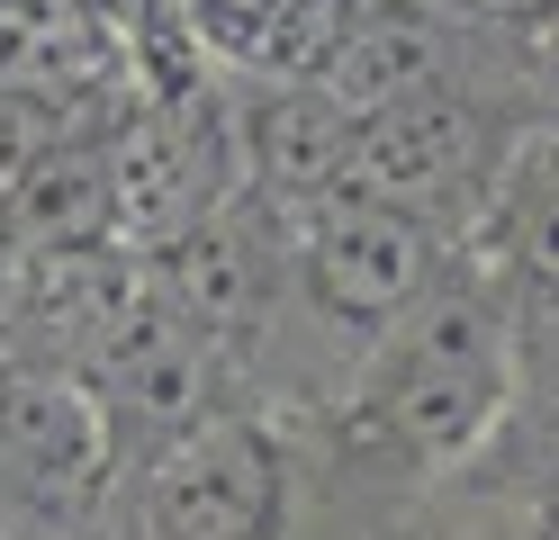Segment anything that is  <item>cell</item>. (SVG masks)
Wrapping results in <instances>:
<instances>
[{
	"instance_id": "cell-1",
	"label": "cell",
	"mask_w": 559,
	"mask_h": 540,
	"mask_svg": "<svg viewBox=\"0 0 559 540\" xmlns=\"http://www.w3.org/2000/svg\"><path fill=\"white\" fill-rule=\"evenodd\" d=\"M523 396V315L469 252L415 307L334 406V451L361 478H442Z\"/></svg>"
},
{
	"instance_id": "cell-2",
	"label": "cell",
	"mask_w": 559,
	"mask_h": 540,
	"mask_svg": "<svg viewBox=\"0 0 559 540\" xmlns=\"http://www.w3.org/2000/svg\"><path fill=\"white\" fill-rule=\"evenodd\" d=\"M289 495L298 468L271 406L235 396L127 451L109 540H289Z\"/></svg>"
},
{
	"instance_id": "cell-3",
	"label": "cell",
	"mask_w": 559,
	"mask_h": 540,
	"mask_svg": "<svg viewBox=\"0 0 559 540\" xmlns=\"http://www.w3.org/2000/svg\"><path fill=\"white\" fill-rule=\"evenodd\" d=\"M127 442L63 360H0V540H109Z\"/></svg>"
},
{
	"instance_id": "cell-4",
	"label": "cell",
	"mask_w": 559,
	"mask_h": 540,
	"mask_svg": "<svg viewBox=\"0 0 559 540\" xmlns=\"http://www.w3.org/2000/svg\"><path fill=\"white\" fill-rule=\"evenodd\" d=\"M361 0H181L207 63L235 82H317Z\"/></svg>"
},
{
	"instance_id": "cell-5",
	"label": "cell",
	"mask_w": 559,
	"mask_h": 540,
	"mask_svg": "<svg viewBox=\"0 0 559 540\" xmlns=\"http://www.w3.org/2000/svg\"><path fill=\"white\" fill-rule=\"evenodd\" d=\"M451 10H469V19H506V27H533L550 0H451Z\"/></svg>"
},
{
	"instance_id": "cell-6",
	"label": "cell",
	"mask_w": 559,
	"mask_h": 540,
	"mask_svg": "<svg viewBox=\"0 0 559 540\" xmlns=\"http://www.w3.org/2000/svg\"><path fill=\"white\" fill-rule=\"evenodd\" d=\"M533 55H542V82H550V99H559V0L533 19Z\"/></svg>"
}]
</instances>
